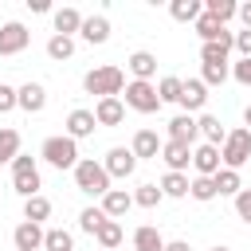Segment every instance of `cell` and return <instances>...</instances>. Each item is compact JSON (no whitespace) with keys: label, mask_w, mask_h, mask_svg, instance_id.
<instances>
[{"label":"cell","mask_w":251,"mask_h":251,"mask_svg":"<svg viewBox=\"0 0 251 251\" xmlns=\"http://www.w3.org/2000/svg\"><path fill=\"white\" fill-rule=\"evenodd\" d=\"M165 251H192V247H188V239H173V243H165Z\"/></svg>","instance_id":"ee69618b"},{"label":"cell","mask_w":251,"mask_h":251,"mask_svg":"<svg viewBox=\"0 0 251 251\" xmlns=\"http://www.w3.org/2000/svg\"><path fill=\"white\" fill-rule=\"evenodd\" d=\"M43 251H75V235H71L67 227H47Z\"/></svg>","instance_id":"f1b7e54d"},{"label":"cell","mask_w":251,"mask_h":251,"mask_svg":"<svg viewBox=\"0 0 251 251\" xmlns=\"http://www.w3.org/2000/svg\"><path fill=\"white\" fill-rule=\"evenodd\" d=\"M20 106V86H8V82H0V114H12Z\"/></svg>","instance_id":"f35d334b"},{"label":"cell","mask_w":251,"mask_h":251,"mask_svg":"<svg viewBox=\"0 0 251 251\" xmlns=\"http://www.w3.org/2000/svg\"><path fill=\"white\" fill-rule=\"evenodd\" d=\"M192 27H196L200 43H220V39H224V31H227V27H224V24L216 20V16H208V12H204V16H200V20L192 24Z\"/></svg>","instance_id":"d4e9b609"},{"label":"cell","mask_w":251,"mask_h":251,"mask_svg":"<svg viewBox=\"0 0 251 251\" xmlns=\"http://www.w3.org/2000/svg\"><path fill=\"white\" fill-rule=\"evenodd\" d=\"M102 169L110 173V180L118 176V180H126V176H133V169H137V157H133V149H126V145H114V149H106V157H102Z\"/></svg>","instance_id":"52a82bcc"},{"label":"cell","mask_w":251,"mask_h":251,"mask_svg":"<svg viewBox=\"0 0 251 251\" xmlns=\"http://www.w3.org/2000/svg\"><path fill=\"white\" fill-rule=\"evenodd\" d=\"M235 216H239L243 224H251V188H243V192L235 196Z\"/></svg>","instance_id":"ab89813d"},{"label":"cell","mask_w":251,"mask_h":251,"mask_svg":"<svg viewBox=\"0 0 251 251\" xmlns=\"http://www.w3.org/2000/svg\"><path fill=\"white\" fill-rule=\"evenodd\" d=\"M220 161H224V169H235V173L251 161V129L247 126L227 129V141L220 145Z\"/></svg>","instance_id":"8992f818"},{"label":"cell","mask_w":251,"mask_h":251,"mask_svg":"<svg viewBox=\"0 0 251 251\" xmlns=\"http://www.w3.org/2000/svg\"><path fill=\"white\" fill-rule=\"evenodd\" d=\"M196 137H200V126H196V118H192V114H176V118L169 122V141L192 145Z\"/></svg>","instance_id":"2e32d148"},{"label":"cell","mask_w":251,"mask_h":251,"mask_svg":"<svg viewBox=\"0 0 251 251\" xmlns=\"http://www.w3.org/2000/svg\"><path fill=\"white\" fill-rule=\"evenodd\" d=\"M161 200H165L161 184H137V192H133V204L137 208H157Z\"/></svg>","instance_id":"d590c367"},{"label":"cell","mask_w":251,"mask_h":251,"mask_svg":"<svg viewBox=\"0 0 251 251\" xmlns=\"http://www.w3.org/2000/svg\"><path fill=\"white\" fill-rule=\"evenodd\" d=\"M227 75H231L227 63H208V67H200V82H204V86H224Z\"/></svg>","instance_id":"e575fe53"},{"label":"cell","mask_w":251,"mask_h":251,"mask_svg":"<svg viewBox=\"0 0 251 251\" xmlns=\"http://www.w3.org/2000/svg\"><path fill=\"white\" fill-rule=\"evenodd\" d=\"M161 145H165V141L157 137V129H137L129 149H133L137 161H157V157H161Z\"/></svg>","instance_id":"7c38bea8"},{"label":"cell","mask_w":251,"mask_h":251,"mask_svg":"<svg viewBox=\"0 0 251 251\" xmlns=\"http://www.w3.org/2000/svg\"><path fill=\"white\" fill-rule=\"evenodd\" d=\"M235 51H239V59H251V31L247 27L235 31Z\"/></svg>","instance_id":"b9f144b4"},{"label":"cell","mask_w":251,"mask_h":251,"mask_svg":"<svg viewBox=\"0 0 251 251\" xmlns=\"http://www.w3.org/2000/svg\"><path fill=\"white\" fill-rule=\"evenodd\" d=\"M161 161L169 165V173H184V169L192 165V145H180V141H169V137H165Z\"/></svg>","instance_id":"4fadbf2b"},{"label":"cell","mask_w":251,"mask_h":251,"mask_svg":"<svg viewBox=\"0 0 251 251\" xmlns=\"http://www.w3.org/2000/svg\"><path fill=\"white\" fill-rule=\"evenodd\" d=\"M27 8H31V12H51V4H47V0H27Z\"/></svg>","instance_id":"f6af8a7d"},{"label":"cell","mask_w":251,"mask_h":251,"mask_svg":"<svg viewBox=\"0 0 251 251\" xmlns=\"http://www.w3.org/2000/svg\"><path fill=\"white\" fill-rule=\"evenodd\" d=\"M231 78H235V82H243V86H251V59L231 63Z\"/></svg>","instance_id":"60d3db41"},{"label":"cell","mask_w":251,"mask_h":251,"mask_svg":"<svg viewBox=\"0 0 251 251\" xmlns=\"http://www.w3.org/2000/svg\"><path fill=\"white\" fill-rule=\"evenodd\" d=\"M188 184H192V180H188L184 173H165V176H161V192H165V196H173V200L188 196Z\"/></svg>","instance_id":"1f68e13d"},{"label":"cell","mask_w":251,"mask_h":251,"mask_svg":"<svg viewBox=\"0 0 251 251\" xmlns=\"http://www.w3.org/2000/svg\"><path fill=\"white\" fill-rule=\"evenodd\" d=\"M192 169H196V176H216V173L224 169L220 149H216V145H208V141H200V145L192 149Z\"/></svg>","instance_id":"9c48e42d"},{"label":"cell","mask_w":251,"mask_h":251,"mask_svg":"<svg viewBox=\"0 0 251 251\" xmlns=\"http://www.w3.org/2000/svg\"><path fill=\"white\" fill-rule=\"evenodd\" d=\"M122 235H126V231H122V224H118V220H106V224L94 231V239H98V247H102V251H114V247L122 243Z\"/></svg>","instance_id":"83f0119b"},{"label":"cell","mask_w":251,"mask_h":251,"mask_svg":"<svg viewBox=\"0 0 251 251\" xmlns=\"http://www.w3.org/2000/svg\"><path fill=\"white\" fill-rule=\"evenodd\" d=\"M180 90H184V78H176V75H165V78L157 82L161 102H180Z\"/></svg>","instance_id":"74e56055"},{"label":"cell","mask_w":251,"mask_h":251,"mask_svg":"<svg viewBox=\"0 0 251 251\" xmlns=\"http://www.w3.org/2000/svg\"><path fill=\"white\" fill-rule=\"evenodd\" d=\"M110 220H122L129 208H133V192H126V188H110L106 196H102V204H98Z\"/></svg>","instance_id":"e0dca14e"},{"label":"cell","mask_w":251,"mask_h":251,"mask_svg":"<svg viewBox=\"0 0 251 251\" xmlns=\"http://www.w3.org/2000/svg\"><path fill=\"white\" fill-rule=\"evenodd\" d=\"M216 188H220V196H231V200H235V196L243 192V180H239L235 169H220V173H216Z\"/></svg>","instance_id":"4dcf8cb0"},{"label":"cell","mask_w":251,"mask_h":251,"mask_svg":"<svg viewBox=\"0 0 251 251\" xmlns=\"http://www.w3.org/2000/svg\"><path fill=\"white\" fill-rule=\"evenodd\" d=\"M75 184H78V192H86V196H106L110 192V173L102 169V161H94V157H82L78 165H75Z\"/></svg>","instance_id":"3957f363"},{"label":"cell","mask_w":251,"mask_h":251,"mask_svg":"<svg viewBox=\"0 0 251 251\" xmlns=\"http://www.w3.org/2000/svg\"><path fill=\"white\" fill-rule=\"evenodd\" d=\"M106 220H110V216H106V212H102V208H94V204H90V208H82V212H78V227H82V231H86V235H94V231H98V227H102V224H106Z\"/></svg>","instance_id":"8d00e7d4"},{"label":"cell","mask_w":251,"mask_h":251,"mask_svg":"<svg viewBox=\"0 0 251 251\" xmlns=\"http://www.w3.org/2000/svg\"><path fill=\"white\" fill-rule=\"evenodd\" d=\"M16 157H20V133L12 126H4L0 129V165H12Z\"/></svg>","instance_id":"f546056e"},{"label":"cell","mask_w":251,"mask_h":251,"mask_svg":"<svg viewBox=\"0 0 251 251\" xmlns=\"http://www.w3.org/2000/svg\"><path fill=\"white\" fill-rule=\"evenodd\" d=\"M169 16H173L176 24H196V20L204 16V4H200V0H173V4H169Z\"/></svg>","instance_id":"7402d4cb"},{"label":"cell","mask_w":251,"mask_h":251,"mask_svg":"<svg viewBox=\"0 0 251 251\" xmlns=\"http://www.w3.org/2000/svg\"><path fill=\"white\" fill-rule=\"evenodd\" d=\"M82 90H86V94H98V98H122V90H126V71L114 67V63L94 67V71L82 75Z\"/></svg>","instance_id":"6da1fadb"},{"label":"cell","mask_w":251,"mask_h":251,"mask_svg":"<svg viewBox=\"0 0 251 251\" xmlns=\"http://www.w3.org/2000/svg\"><path fill=\"white\" fill-rule=\"evenodd\" d=\"M94 118H98V126L114 129V126L126 122V102H122V98H98V102H94Z\"/></svg>","instance_id":"8fae6325"},{"label":"cell","mask_w":251,"mask_h":251,"mask_svg":"<svg viewBox=\"0 0 251 251\" xmlns=\"http://www.w3.org/2000/svg\"><path fill=\"white\" fill-rule=\"evenodd\" d=\"M47 55H51L55 63L71 59V55H75V35H51V39H47Z\"/></svg>","instance_id":"836d02e7"},{"label":"cell","mask_w":251,"mask_h":251,"mask_svg":"<svg viewBox=\"0 0 251 251\" xmlns=\"http://www.w3.org/2000/svg\"><path fill=\"white\" fill-rule=\"evenodd\" d=\"M196 126H200V137H204L208 145H216V149H220V145L227 141V129H224V122H220L216 114H200V118H196Z\"/></svg>","instance_id":"44dd1931"},{"label":"cell","mask_w":251,"mask_h":251,"mask_svg":"<svg viewBox=\"0 0 251 251\" xmlns=\"http://www.w3.org/2000/svg\"><path fill=\"white\" fill-rule=\"evenodd\" d=\"M126 67H129V75H133L137 82H153V75H157V55H153V51H133V55L126 59Z\"/></svg>","instance_id":"9a60e30c"},{"label":"cell","mask_w":251,"mask_h":251,"mask_svg":"<svg viewBox=\"0 0 251 251\" xmlns=\"http://www.w3.org/2000/svg\"><path fill=\"white\" fill-rule=\"evenodd\" d=\"M78 35H82L86 43H106V39H110V20H106V16H86Z\"/></svg>","instance_id":"603a6c76"},{"label":"cell","mask_w":251,"mask_h":251,"mask_svg":"<svg viewBox=\"0 0 251 251\" xmlns=\"http://www.w3.org/2000/svg\"><path fill=\"white\" fill-rule=\"evenodd\" d=\"M122 102H126V110H137V114H157V110L165 106L161 94H157V82H137V78L126 82Z\"/></svg>","instance_id":"5b68a950"},{"label":"cell","mask_w":251,"mask_h":251,"mask_svg":"<svg viewBox=\"0 0 251 251\" xmlns=\"http://www.w3.org/2000/svg\"><path fill=\"white\" fill-rule=\"evenodd\" d=\"M204 102H208V86L200 78H184V90H180L176 106H184V114H192V110H204Z\"/></svg>","instance_id":"ac0fdd59"},{"label":"cell","mask_w":251,"mask_h":251,"mask_svg":"<svg viewBox=\"0 0 251 251\" xmlns=\"http://www.w3.org/2000/svg\"><path fill=\"white\" fill-rule=\"evenodd\" d=\"M133 251H165L161 231H157L153 224H141V227L133 231Z\"/></svg>","instance_id":"cb8c5ba5"},{"label":"cell","mask_w":251,"mask_h":251,"mask_svg":"<svg viewBox=\"0 0 251 251\" xmlns=\"http://www.w3.org/2000/svg\"><path fill=\"white\" fill-rule=\"evenodd\" d=\"M27 43H31V31H27L20 20L0 24V55H20Z\"/></svg>","instance_id":"ba28073f"},{"label":"cell","mask_w":251,"mask_h":251,"mask_svg":"<svg viewBox=\"0 0 251 251\" xmlns=\"http://www.w3.org/2000/svg\"><path fill=\"white\" fill-rule=\"evenodd\" d=\"M12 188H16L24 200L39 196L43 176H39V165H35V157H31V153H20V157L12 161Z\"/></svg>","instance_id":"277c9868"},{"label":"cell","mask_w":251,"mask_h":251,"mask_svg":"<svg viewBox=\"0 0 251 251\" xmlns=\"http://www.w3.org/2000/svg\"><path fill=\"white\" fill-rule=\"evenodd\" d=\"M212 251H231V247H224V243H216V247H212Z\"/></svg>","instance_id":"7dc6e473"},{"label":"cell","mask_w":251,"mask_h":251,"mask_svg":"<svg viewBox=\"0 0 251 251\" xmlns=\"http://www.w3.org/2000/svg\"><path fill=\"white\" fill-rule=\"evenodd\" d=\"M243 126L251 129V102H247V110H243Z\"/></svg>","instance_id":"bcb514c9"},{"label":"cell","mask_w":251,"mask_h":251,"mask_svg":"<svg viewBox=\"0 0 251 251\" xmlns=\"http://www.w3.org/2000/svg\"><path fill=\"white\" fill-rule=\"evenodd\" d=\"M94 129H98V118H94V110H71V114H67V137L82 141V137H90Z\"/></svg>","instance_id":"5bb4252c"},{"label":"cell","mask_w":251,"mask_h":251,"mask_svg":"<svg viewBox=\"0 0 251 251\" xmlns=\"http://www.w3.org/2000/svg\"><path fill=\"white\" fill-rule=\"evenodd\" d=\"M82 12L78 8H59L55 16H51V24H55V35H78L82 31Z\"/></svg>","instance_id":"d6986e66"},{"label":"cell","mask_w":251,"mask_h":251,"mask_svg":"<svg viewBox=\"0 0 251 251\" xmlns=\"http://www.w3.org/2000/svg\"><path fill=\"white\" fill-rule=\"evenodd\" d=\"M204 12H208V16H216V20L227 27V20H235V16H239V4H235V0H208V4H204Z\"/></svg>","instance_id":"d6a6232c"},{"label":"cell","mask_w":251,"mask_h":251,"mask_svg":"<svg viewBox=\"0 0 251 251\" xmlns=\"http://www.w3.org/2000/svg\"><path fill=\"white\" fill-rule=\"evenodd\" d=\"M24 220H31V224H43V220H51V200L39 192V196H31V200H24Z\"/></svg>","instance_id":"4316f807"},{"label":"cell","mask_w":251,"mask_h":251,"mask_svg":"<svg viewBox=\"0 0 251 251\" xmlns=\"http://www.w3.org/2000/svg\"><path fill=\"white\" fill-rule=\"evenodd\" d=\"M39 157H43L51 169H59V173H63V169H71V173H75V165L82 161V157H78V141H75V137H67V133L47 137V141L39 145Z\"/></svg>","instance_id":"7a4b0ae2"},{"label":"cell","mask_w":251,"mask_h":251,"mask_svg":"<svg viewBox=\"0 0 251 251\" xmlns=\"http://www.w3.org/2000/svg\"><path fill=\"white\" fill-rule=\"evenodd\" d=\"M239 20H243V27L251 31V0H247V4H239Z\"/></svg>","instance_id":"7bdbcfd3"},{"label":"cell","mask_w":251,"mask_h":251,"mask_svg":"<svg viewBox=\"0 0 251 251\" xmlns=\"http://www.w3.org/2000/svg\"><path fill=\"white\" fill-rule=\"evenodd\" d=\"M43 106H47V90L39 82H24L20 86V110L24 114H43Z\"/></svg>","instance_id":"ffe728a7"},{"label":"cell","mask_w":251,"mask_h":251,"mask_svg":"<svg viewBox=\"0 0 251 251\" xmlns=\"http://www.w3.org/2000/svg\"><path fill=\"white\" fill-rule=\"evenodd\" d=\"M188 196H192V200H200V204L216 200V196H220V188H216V176H192V184H188Z\"/></svg>","instance_id":"484cf974"},{"label":"cell","mask_w":251,"mask_h":251,"mask_svg":"<svg viewBox=\"0 0 251 251\" xmlns=\"http://www.w3.org/2000/svg\"><path fill=\"white\" fill-rule=\"evenodd\" d=\"M43 224H31V220H24V224H16V231H12V243H16V251H43Z\"/></svg>","instance_id":"30bf717a"}]
</instances>
